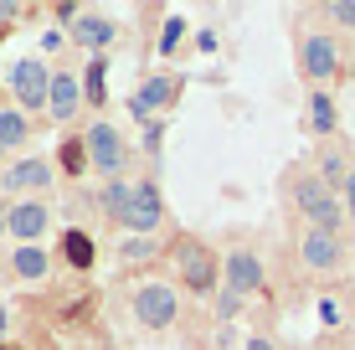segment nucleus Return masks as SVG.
<instances>
[{"label": "nucleus", "instance_id": "nucleus-1", "mask_svg": "<svg viewBox=\"0 0 355 350\" xmlns=\"http://www.w3.org/2000/svg\"><path fill=\"white\" fill-rule=\"evenodd\" d=\"M293 207L309 216V227H324V232H345V201H340V191H329L320 175H299L293 180Z\"/></svg>", "mask_w": 355, "mask_h": 350}, {"label": "nucleus", "instance_id": "nucleus-2", "mask_svg": "<svg viewBox=\"0 0 355 350\" xmlns=\"http://www.w3.org/2000/svg\"><path fill=\"white\" fill-rule=\"evenodd\" d=\"M175 268H180V279H186L191 294H211V288L222 283V263H216V252L206 243H196V237H186V243L175 247Z\"/></svg>", "mask_w": 355, "mask_h": 350}, {"label": "nucleus", "instance_id": "nucleus-3", "mask_svg": "<svg viewBox=\"0 0 355 350\" xmlns=\"http://www.w3.org/2000/svg\"><path fill=\"white\" fill-rule=\"evenodd\" d=\"M299 72L309 82H329V78H340V42L335 36H324V31H309L299 42Z\"/></svg>", "mask_w": 355, "mask_h": 350}, {"label": "nucleus", "instance_id": "nucleus-4", "mask_svg": "<svg viewBox=\"0 0 355 350\" xmlns=\"http://www.w3.org/2000/svg\"><path fill=\"white\" fill-rule=\"evenodd\" d=\"M160 216H165V201H160V186H155V180L129 186V201H124V211H119V227L150 232V227H160Z\"/></svg>", "mask_w": 355, "mask_h": 350}, {"label": "nucleus", "instance_id": "nucleus-5", "mask_svg": "<svg viewBox=\"0 0 355 350\" xmlns=\"http://www.w3.org/2000/svg\"><path fill=\"white\" fill-rule=\"evenodd\" d=\"M299 258H304L309 273H335L340 263H345V237L324 232V227H309V232L299 237Z\"/></svg>", "mask_w": 355, "mask_h": 350}, {"label": "nucleus", "instance_id": "nucleus-6", "mask_svg": "<svg viewBox=\"0 0 355 350\" xmlns=\"http://www.w3.org/2000/svg\"><path fill=\"white\" fill-rule=\"evenodd\" d=\"M83 144H88V165H98L103 175H119L129 165V144H124V134H119L114 124H93Z\"/></svg>", "mask_w": 355, "mask_h": 350}, {"label": "nucleus", "instance_id": "nucleus-7", "mask_svg": "<svg viewBox=\"0 0 355 350\" xmlns=\"http://www.w3.org/2000/svg\"><path fill=\"white\" fill-rule=\"evenodd\" d=\"M134 315H139V324H150V330H170L180 315V299H175V288H165V283H144L139 294H134Z\"/></svg>", "mask_w": 355, "mask_h": 350}, {"label": "nucleus", "instance_id": "nucleus-8", "mask_svg": "<svg viewBox=\"0 0 355 350\" xmlns=\"http://www.w3.org/2000/svg\"><path fill=\"white\" fill-rule=\"evenodd\" d=\"M222 283H227V294H232V299L258 294V288H263V263H258V252L237 247V252H232V258L222 263Z\"/></svg>", "mask_w": 355, "mask_h": 350}, {"label": "nucleus", "instance_id": "nucleus-9", "mask_svg": "<svg viewBox=\"0 0 355 350\" xmlns=\"http://www.w3.org/2000/svg\"><path fill=\"white\" fill-rule=\"evenodd\" d=\"M10 88H16V98L26 108H42L46 93H52V78H46V67L36 62V57H26V62L10 67Z\"/></svg>", "mask_w": 355, "mask_h": 350}, {"label": "nucleus", "instance_id": "nucleus-10", "mask_svg": "<svg viewBox=\"0 0 355 350\" xmlns=\"http://www.w3.org/2000/svg\"><path fill=\"white\" fill-rule=\"evenodd\" d=\"M6 232H16L26 247H36V237L46 232V207L42 201H21V207L6 216Z\"/></svg>", "mask_w": 355, "mask_h": 350}, {"label": "nucleus", "instance_id": "nucleus-11", "mask_svg": "<svg viewBox=\"0 0 355 350\" xmlns=\"http://www.w3.org/2000/svg\"><path fill=\"white\" fill-rule=\"evenodd\" d=\"M170 98H175V82H170V78H144L139 93H134V114H139V119H155Z\"/></svg>", "mask_w": 355, "mask_h": 350}, {"label": "nucleus", "instance_id": "nucleus-12", "mask_svg": "<svg viewBox=\"0 0 355 350\" xmlns=\"http://www.w3.org/2000/svg\"><path fill=\"white\" fill-rule=\"evenodd\" d=\"M46 103H52V119H72V108H78V72H72V67L52 72V93H46Z\"/></svg>", "mask_w": 355, "mask_h": 350}, {"label": "nucleus", "instance_id": "nucleus-13", "mask_svg": "<svg viewBox=\"0 0 355 350\" xmlns=\"http://www.w3.org/2000/svg\"><path fill=\"white\" fill-rule=\"evenodd\" d=\"M0 186H6V191H46V186H52V165H46V160H21L16 170H6Z\"/></svg>", "mask_w": 355, "mask_h": 350}, {"label": "nucleus", "instance_id": "nucleus-14", "mask_svg": "<svg viewBox=\"0 0 355 350\" xmlns=\"http://www.w3.org/2000/svg\"><path fill=\"white\" fill-rule=\"evenodd\" d=\"M72 36H78L83 46H108V42L119 36V26H114V21H103V16H78Z\"/></svg>", "mask_w": 355, "mask_h": 350}, {"label": "nucleus", "instance_id": "nucleus-15", "mask_svg": "<svg viewBox=\"0 0 355 350\" xmlns=\"http://www.w3.org/2000/svg\"><path fill=\"white\" fill-rule=\"evenodd\" d=\"M62 252H67V263H72L78 273H88V268H93V237H88V232H78V227H72V232L62 237Z\"/></svg>", "mask_w": 355, "mask_h": 350}, {"label": "nucleus", "instance_id": "nucleus-16", "mask_svg": "<svg viewBox=\"0 0 355 350\" xmlns=\"http://www.w3.org/2000/svg\"><path fill=\"white\" fill-rule=\"evenodd\" d=\"M309 124H314V134H335L340 114H335V98H329V93H314L309 98Z\"/></svg>", "mask_w": 355, "mask_h": 350}, {"label": "nucleus", "instance_id": "nucleus-17", "mask_svg": "<svg viewBox=\"0 0 355 350\" xmlns=\"http://www.w3.org/2000/svg\"><path fill=\"white\" fill-rule=\"evenodd\" d=\"M26 119L16 114V108H0V150H16V144H26Z\"/></svg>", "mask_w": 355, "mask_h": 350}, {"label": "nucleus", "instance_id": "nucleus-18", "mask_svg": "<svg viewBox=\"0 0 355 350\" xmlns=\"http://www.w3.org/2000/svg\"><path fill=\"white\" fill-rule=\"evenodd\" d=\"M10 268H16V279H46V252L42 247H21L16 258H10Z\"/></svg>", "mask_w": 355, "mask_h": 350}, {"label": "nucleus", "instance_id": "nucleus-19", "mask_svg": "<svg viewBox=\"0 0 355 350\" xmlns=\"http://www.w3.org/2000/svg\"><path fill=\"white\" fill-rule=\"evenodd\" d=\"M62 165H67L72 175H83V170H88V144H83V139H67V144H62Z\"/></svg>", "mask_w": 355, "mask_h": 350}, {"label": "nucleus", "instance_id": "nucleus-20", "mask_svg": "<svg viewBox=\"0 0 355 350\" xmlns=\"http://www.w3.org/2000/svg\"><path fill=\"white\" fill-rule=\"evenodd\" d=\"M103 67H108L103 57H98V62H88V98H93V103H103Z\"/></svg>", "mask_w": 355, "mask_h": 350}, {"label": "nucleus", "instance_id": "nucleus-21", "mask_svg": "<svg viewBox=\"0 0 355 350\" xmlns=\"http://www.w3.org/2000/svg\"><path fill=\"white\" fill-rule=\"evenodd\" d=\"M324 16L340 26H355V0H335V6H324Z\"/></svg>", "mask_w": 355, "mask_h": 350}, {"label": "nucleus", "instance_id": "nucleus-22", "mask_svg": "<svg viewBox=\"0 0 355 350\" xmlns=\"http://www.w3.org/2000/svg\"><path fill=\"white\" fill-rule=\"evenodd\" d=\"M340 201H345V216L355 222V170L345 175V186H340Z\"/></svg>", "mask_w": 355, "mask_h": 350}, {"label": "nucleus", "instance_id": "nucleus-23", "mask_svg": "<svg viewBox=\"0 0 355 350\" xmlns=\"http://www.w3.org/2000/svg\"><path fill=\"white\" fill-rule=\"evenodd\" d=\"M150 247H155V243H129V247H119V258H129V263H134V258H150Z\"/></svg>", "mask_w": 355, "mask_h": 350}, {"label": "nucleus", "instance_id": "nucleus-24", "mask_svg": "<svg viewBox=\"0 0 355 350\" xmlns=\"http://www.w3.org/2000/svg\"><path fill=\"white\" fill-rule=\"evenodd\" d=\"M320 320L329 324V330H335V324H340V304H335V299H324V304H320Z\"/></svg>", "mask_w": 355, "mask_h": 350}, {"label": "nucleus", "instance_id": "nucleus-25", "mask_svg": "<svg viewBox=\"0 0 355 350\" xmlns=\"http://www.w3.org/2000/svg\"><path fill=\"white\" fill-rule=\"evenodd\" d=\"M248 350H273V340H263V335H252V340H248Z\"/></svg>", "mask_w": 355, "mask_h": 350}, {"label": "nucleus", "instance_id": "nucleus-26", "mask_svg": "<svg viewBox=\"0 0 355 350\" xmlns=\"http://www.w3.org/2000/svg\"><path fill=\"white\" fill-rule=\"evenodd\" d=\"M10 16H16V6H6V0H0V21H10Z\"/></svg>", "mask_w": 355, "mask_h": 350}, {"label": "nucleus", "instance_id": "nucleus-27", "mask_svg": "<svg viewBox=\"0 0 355 350\" xmlns=\"http://www.w3.org/2000/svg\"><path fill=\"white\" fill-rule=\"evenodd\" d=\"M0 330H6V315H0Z\"/></svg>", "mask_w": 355, "mask_h": 350}, {"label": "nucleus", "instance_id": "nucleus-28", "mask_svg": "<svg viewBox=\"0 0 355 350\" xmlns=\"http://www.w3.org/2000/svg\"><path fill=\"white\" fill-rule=\"evenodd\" d=\"M0 232H6V222H0Z\"/></svg>", "mask_w": 355, "mask_h": 350}, {"label": "nucleus", "instance_id": "nucleus-29", "mask_svg": "<svg viewBox=\"0 0 355 350\" xmlns=\"http://www.w3.org/2000/svg\"><path fill=\"white\" fill-rule=\"evenodd\" d=\"M0 350H10V345H0Z\"/></svg>", "mask_w": 355, "mask_h": 350}]
</instances>
